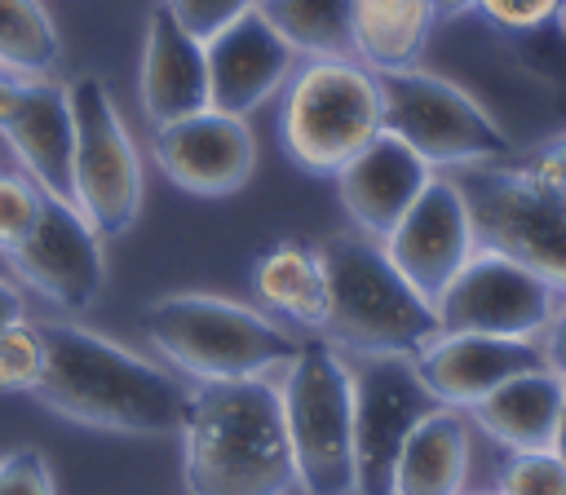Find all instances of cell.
<instances>
[{
	"label": "cell",
	"mask_w": 566,
	"mask_h": 495,
	"mask_svg": "<svg viewBox=\"0 0 566 495\" xmlns=\"http://www.w3.org/2000/svg\"><path fill=\"white\" fill-rule=\"evenodd\" d=\"M44 371L35 402L57 411L71 424L128 433V438H168L181 433L190 389L159 362L137 349L84 327L44 318Z\"/></svg>",
	"instance_id": "6da1fadb"
},
{
	"label": "cell",
	"mask_w": 566,
	"mask_h": 495,
	"mask_svg": "<svg viewBox=\"0 0 566 495\" xmlns=\"http://www.w3.org/2000/svg\"><path fill=\"white\" fill-rule=\"evenodd\" d=\"M190 495H287L296 486L274 380L195 385L181 420Z\"/></svg>",
	"instance_id": "7a4b0ae2"
},
{
	"label": "cell",
	"mask_w": 566,
	"mask_h": 495,
	"mask_svg": "<svg viewBox=\"0 0 566 495\" xmlns=\"http://www.w3.org/2000/svg\"><path fill=\"white\" fill-rule=\"evenodd\" d=\"M142 331L150 349L195 385L270 380L301 349V336L287 331L274 314L217 292L155 296L142 309Z\"/></svg>",
	"instance_id": "3957f363"
},
{
	"label": "cell",
	"mask_w": 566,
	"mask_h": 495,
	"mask_svg": "<svg viewBox=\"0 0 566 495\" xmlns=\"http://www.w3.org/2000/svg\"><path fill=\"white\" fill-rule=\"evenodd\" d=\"M318 247L327 265V318L318 336L327 345L340 354H420L442 331L433 301L398 274L380 239L340 230Z\"/></svg>",
	"instance_id": "277c9868"
},
{
	"label": "cell",
	"mask_w": 566,
	"mask_h": 495,
	"mask_svg": "<svg viewBox=\"0 0 566 495\" xmlns=\"http://www.w3.org/2000/svg\"><path fill=\"white\" fill-rule=\"evenodd\" d=\"M380 133L376 71L354 57H305L283 84L279 141L314 177H336Z\"/></svg>",
	"instance_id": "5b68a950"
},
{
	"label": "cell",
	"mask_w": 566,
	"mask_h": 495,
	"mask_svg": "<svg viewBox=\"0 0 566 495\" xmlns=\"http://www.w3.org/2000/svg\"><path fill=\"white\" fill-rule=\"evenodd\" d=\"M296 486L305 495H354V385L349 358L323 336L301 340L279 380Z\"/></svg>",
	"instance_id": "8992f818"
},
{
	"label": "cell",
	"mask_w": 566,
	"mask_h": 495,
	"mask_svg": "<svg viewBox=\"0 0 566 495\" xmlns=\"http://www.w3.org/2000/svg\"><path fill=\"white\" fill-rule=\"evenodd\" d=\"M380 88V128L407 141L433 172H455L469 164L517 159L504 124L455 80L424 66L376 71Z\"/></svg>",
	"instance_id": "52a82bcc"
},
{
	"label": "cell",
	"mask_w": 566,
	"mask_h": 495,
	"mask_svg": "<svg viewBox=\"0 0 566 495\" xmlns=\"http://www.w3.org/2000/svg\"><path fill=\"white\" fill-rule=\"evenodd\" d=\"M451 177L469 203L478 247L504 252L566 292V190L522 159L469 164Z\"/></svg>",
	"instance_id": "ba28073f"
},
{
	"label": "cell",
	"mask_w": 566,
	"mask_h": 495,
	"mask_svg": "<svg viewBox=\"0 0 566 495\" xmlns=\"http://www.w3.org/2000/svg\"><path fill=\"white\" fill-rule=\"evenodd\" d=\"M66 93L75 124L71 199L102 239H119L142 212V155L102 75H75Z\"/></svg>",
	"instance_id": "9c48e42d"
},
{
	"label": "cell",
	"mask_w": 566,
	"mask_h": 495,
	"mask_svg": "<svg viewBox=\"0 0 566 495\" xmlns=\"http://www.w3.org/2000/svg\"><path fill=\"white\" fill-rule=\"evenodd\" d=\"M354 385V495H394V468L411 429L442 407L416 354H345Z\"/></svg>",
	"instance_id": "30bf717a"
},
{
	"label": "cell",
	"mask_w": 566,
	"mask_h": 495,
	"mask_svg": "<svg viewBox=\"0 0 566 495\" xmlns=\"http://www.w3.org/2000/svg\"><path fill=\"white\" fill-rule=\"evenodd\" d=\"M562 296L566 292H557L531 265H522L504 252H491V247H473V256L442 287L433 309H438L442 331H482V336L539 340V331L548 327Z\"/></svg>",
	"instance_id": "8fae6325"
},
{
	"label": "cell",
	"mask_w": 566,
	"mask_h": 495,
	"mask_svg": "<svg viewBox=\"0 0 566 495\" xmlns=\"http://www.w3.org/2000/svg\"><path fill=\"white\" fill-rule=\"evenodd\" d=\"M13 274L40 292L44 301H53L57 309L88 314L102 301L106 287V252H102V234L84 221V212L66 199L44 194L40 221L31 225V234L4 252Z\"/></svg>",
	"instance_id": "7c38bea8"
},
{
	"label": "cell",
	"mask_w": 566,
	"mask_h": 495,
	"mask_svg": "<svg viewBox=\"0 0 566 495\" xmlns=\"http://www.w3.org/2000/svg\"><path fill=\"white\" fill-rule=\"evenodd\" d=\"M380 247L424 301H438L442 287L460 274V265L478 247L473 217L455 177L433 172L429 186L416 194V203L402 212V221L380 239Z\"/></svg>",
	"instance_id": "4fadbf2b"
},
{
	"label": "cell",
	"mask_w": 566,
	"mask_h": 495,
	"mask_svg": "<svg viewBox=\"0 0 566 495\" xmlns=\"http://www.w3.org/2000/svg\"><path fill=\"white\" fill-rule=\"evenodd\" d=\"M150 155L177 190L221 199V194H234L248 186V177L256 168V137H252L248 119L203 106L195 115L155 124Z\"/></svg>",
	"instance_id": "5bb4252c"
},
{
	"label": "cell",
	"mask_w": 566,
	"mask_h": 495,
	"mask_svg": "<svg viewBox=\"0 0 566 495\" xmlns=\"http://www.w3.org/2000/svg\"><path fill=\"white\" fill-rule=\"evenodd\" d=\"M0 137L18 155L22 172L53 199H71V93L53 75H18L0 66Z\"/></svg>",
	"instance_id": "9a60e30c"
},
{
	"label": "cell",
	"mask_w": 566,
	"mask_h": 495,
	"mask_svg": "<svg viewBox=\"0 0 566 495\" xmlns=\"http://www.w3.org/2000/svg\"><path fill=\"white\" fill-rule=\"evenodd\" d=\"M203 57H208V106L239 119L265 106L296 71V49L261 13V4L243 9L234 22L208 35Z\"/></svg>",
	"instance_id": "2e32d148"
},
{
	"label": "cell",
	"mask_w": 566,
	"mask_h": 495,
	"mask_svg": "<svg viewBox=\"0 0 566 495\" xmlns=\"http://www.w3.org/2000/svg\"><path fill=\"white\" fill-rule=\"evenodd\" d=\"M544 367L539 340H517V336H482V331H438L420 354L416 371L424 389L455 411H469L482 402L491 389L504 380Z\"/></svg>",
	"instance_id": "e0dca14e"
},
{
	"label": "cell",
	"mask_w": 566,
	"mask_h": 495,
	"mask_svg": "<svg viewBox=\"0 0 566 495\" xmlns=\"http://www.w3.org/2000/svg\"><path fill=\"white\" fill-rule=\"evenodd\" d=\"M433 168L394 133H376L340 172H336V194L349 217V225L367 239H385L402 212L416 203V194L429 186Z\"/></svg>",
	"instance_id": "ac0fdd59"
},
{
	"label": "cell",
	"mask_w": 566,
	"mask_h": 495,
	"mask_svg": "<svg viewBox=\"0 0 566 495\" xmlns=\"http://www.w3.org/2000/svg\"><path fill=\"white\" fill-rule=\"evenodd\" d=\"M137 97L142 115L155 124L195 115L208 106V57L203 40L190 35L164 4L150 9L142 31V62H137Z\"/></svg>",
	"instance_id": "d6986e66"
},
{
	"label": "cell",
	"mask_w": 566,
	"mask_h": 495,
	"mask_svg": "<svg viewBox=\"0 0 566 495\" xmlns=\"http://www.w3.org/2000/svg\"><path fill=\"white\" fill-rule=\"evenodd\" d=\"M562 402H566V380L553 376L548 367H531L504 380L500 389H491L464 415L504 451H548L562 420Z\"/></svg>",
	"instance_id": "ffe728a7"
},
{
	"label": "cell",
	"mask_w": 566,
	"mask_h": 495,
	"mask_svg": "<svg viewBox=\"0 0 566 495\" xmlns=\"http://www.w3.org/2000/svg\"><path fill=\"white\" fill-rule=\"evenodd\" d=\"M473 460V424L455 407H433L402 442L394 495H464Z\"/></svg>",
	"instance_id": "44dd1931"
},
{
	"label": "cell",
	"mask_w": 566,
	"mask_h": 495,
	"mask_svg": "<svg viewBox=\"0 0 566 495\" xmlns=\"http://www.w3.org/2000/svg\"><path fill=\"white\" fill-rule=\"evenodd\" d=\"M252 292L256 301L301 331H323L327 318V265L323 247L305 239H279L270 243L252 265Z\"/></svg>",
	"instance_id": "7402d4cb"
},
{
	"label": "cell",
	"mask_w": 566,
	"mask_h": 495,
	"mask_svg": "<svg viewBox=\"0 0 566 495\" xmlns=\"http://www.w3.org/2000/svg\"><path fill=\"white\" fill-rule=\"evenodd\" d=\"M354 57L367 71L420 66L433 35V0H354Z\"/></svg>",
	"instance_id": "603a6c76"
},
{
	"label": "cell",
	"mask_w": 566,
	"mask_h": 495,
	"mask_svg": "<svg viewBox=\"0 0 566 495\" xmlns=\"http://www.w3.org/2000/svg\"><path fill=\"white\" fill-rule=\"evenodd\" d=\"M296 57H354V0H256ZM358 62V57H354Z\"/></svg>",
	"instance_id": "cb8c5ba5"
},
{
	"label": "cell",
	"mask_w": 566,
	"mask_h": 495,
	"mask_svg": "<svg viewBox=\"0 0 566 495\" xmlns=\"http://www.w3.org/2000/svg\"><path fill=\"white\" fill-rule=\"evenodd\" d=\"M62 35L44 0H0V66L18 75H53Z\"/></svg>",
	"instance_id": "d4e9b609"
},
{
	"label": "cell",
	"mask_w": 566,
	"mask_h": 495,
	"mask_svg": "<svg viewBox=\"0 0 566 495\" xmlns=\"http://www.w3.org/2000/svg\"><path fill=\"white\" fill-rule=\"evenodd\" d=\"M44 371V331L40 323L22 318L0 331V389L4 393H35Z\"/></svg>",
	"instance_id": "484cf974"
},
{
	"label": "cell",
	"mask_w": 566,
	"mask_h": 495,
	"mask_svg": "<svg viewBox=\"0 0 566 495\" xmlns=\"http://www.w3.org/2000/svg\"><path fill=\"white\" fill-rule=\"evenodd\" d=\"M500 495H566V460L548 451H509L495 477Z\"/></svg>",
	"instance_id": "4316f807"
},
{
	"label": "cell",
	"mask_w": 566,
	"mask_h": 495,
	"mask_svg": "<svg viewBox=\"0 0 566 495\" xmlns=\"http://www.w3.org/2000/svg\"><path fill=\"white\" fill-rule=\"evenodd\" d=\"M44 190L18 168H0V252H13L40 221Z\"/></svg>",
	"instance_id": "83f0119b"
},
{
	"label": "cell",
	"mask_w": 566,
	"mask_h": 495,
	"mask_svg": "<svg viewBox=\"0 0 566 495\" xmlns=\"http://www.w3.org/2000/svg\"><path fill=\"white\" fill-rule=\"evenodd\" d=\"M0 495H57L49 455L40 446H18L0 455Z\"/></svg>",
	"instance_id": "f1b7e54d"
},
{
	"label": "cell",
	"mask_w": 566,
	"mask_h": 495,
	"mask_svg": "<svg viewBox=\"0 0 566 495\" xmlns=\"http://www.w3.org/2000/svg\"><path fill=\"white\" fill-rule=\"evenodd\" d=\"M190 35H199V40H208V35H217L226 22H234L243 9H252L256 0H159Z\"/></svg>",
	"instance_id": "f546056e"
},
{
	"label": "cell",
	"mask_w": 566,
	"mask_h": 495,
	"mask_svg": "<svg viewBox=\"0 0 566 495\" xmlns=\"http://www.w3.org/2000/svg\"><path fill=\"white\" fill-rule=\"evenodd\" d=\"M478 13L504 31H535L562 13V0H478Z\"/></svg>",
	"instance_id": "4dcf8cb0"
},
{
	"label": "cell",
	"mask_w": 566,
	"mask_h": 495,
	"mask_svg": "<svg viewBox=\"0 0 566 495\" xmlns=\"http://www.w3.org/2000/svg\"><path fill=\"white\" fill-rule=\"evenodd\" d=\"M539 354H544V367H548L553 376H562V380H566V296L557 301V309H553L548 327L539 331Z\"/></svg>",
	"instance_id": "1f68e13d"
},
{
	"label": "cell",
	"mask_w": 566,
	"mask_h": 495,
	"mask_svg": "<svg viewBox=\"0 0 566 495\" xmlns=\"http://www.w3.org/2000/svg\"><path fill=\"white\" fill-rule=\"evenodd\" d=\"M522 164H526L531 172H539L544 181H553V186L566 190V133H562V137H548L544 146H535Z\"/></svg>",
	"instance_id": "d6a6232c"
},
{
	"label": "cell",
	"mask_w": 566,
	"mask_h": 495,
	"mask_svg": "<svg viewBox=\"0 0 566 495\" xmlns=\"http://www.w3.org/2000/svg\"><path fill=\"white\" fill-rule=\"evenodd\" d=\"M22 318H27V296H22V287L9 283V278H0V331H9V327L22 323Z\"/></svg>",
	"instance_id": "836d02e7"
},
{
	"label": "cell",
	"mask_w": 566,
	"mask_h": 495,
	"mask_svg": "<svg viewBox=\"0 0 566 495\" xmlns=\"http://www.w3.org/2000/svg\"><path fill=\"white\" fill-rule=\"evenodd\" d=\"M478 0H433V13L438 18H460V13H473Z\"/></svg>",
	"instance_id": "e575fe53"
},
{
	"label": "cell",
	"mask_w": 566,
	"mask_h": 495,
	"mask_svg": "<svg viewBox=\"0 0 566 495\" xmlns=\"http://www.w3.org/2000/svg\"><path fill=\"white\" fill-rule=\"evenodd\" d=\"M553 451L566 460V402H562V420H557V433H553Z\"/></svg>",
	"instance_id": "d590c367"
},
{
	"label": "cell",
	"mask_w": 566,
	"mask_h": 495,
	"mask_svg": "<svg viewBox=\"0 0 566 495\" xmlns=\"http://www.w3.org/2000/svg\"><path fill=\"white\" fill-rule=\"evenodd\" d=\"M478 495H500V491H478Z\"/></svg>",
	"instance_id": "8d00e7d4"
},
{
	"label": "cell",
	"mask_w": 566,
	"mask_h": 495,
	"mask_svg": "<svg viewBox=\"0 0 566 495\" xmlns=\"http://www.w3.org/2000/svg\"><path fill=\"white\" fill-rule=\"evenodd\" d=\"M557 18H566V0H562V13H557Z\"/></svg>",
	"instance_id": "74e56055"
}]
</instances>
